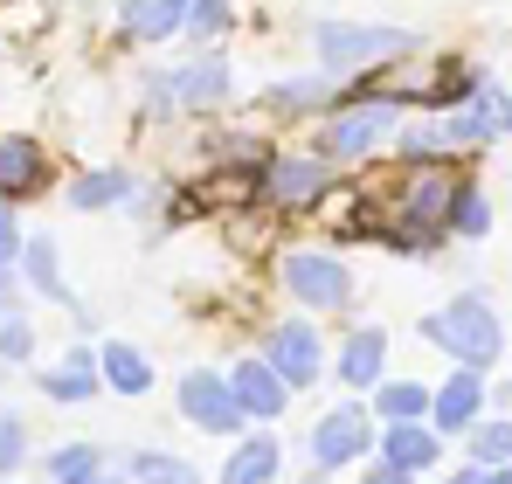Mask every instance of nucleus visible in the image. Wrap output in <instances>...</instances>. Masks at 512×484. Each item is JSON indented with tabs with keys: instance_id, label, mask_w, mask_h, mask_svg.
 I'll return each mask as SVG.
<instances>
[{
	"instance_id": "nucleus-21",
	"label": "nucleus",
	"mask_w": 512,
	"mask_h": 484,
	"mask_svg": "<svg viewBox=\"0 0 512 484\" xmlns=\"http://www.w3.org/2000/svg\"><path fill=\"white\" fill-rule=\"evenodd\" d=\"M270 478H277V443L270 436H250L222 471V484H270Z\"/></svg>"
},
{
	"instance_id": "nucleus-17",
	"label": "nucleus",
	"mask_w": 512,
	"mask_h": 484,
	"mask_svg": "<svg viewBox=\"0 0 512 484\" xmlns=\"http://www.w3.org/2000/svg\"><path fill=\"white\" fill-rule=\"evenodd\" d=\"M125 35L132 42H160V35H173V28H187V0H125Z\"/></svg>"
},
{
	"instance_id": "nucleus-26",
	"label": "nucleus",
	"mask_w": 512,
	"mask_h": 484,
	"mask_svg": "<svg viewBox=\"0 0 512 484\" xmlns=\"http://www.w3.org/2000/svg\"><path fill=\"white\" fill-rule=\"evenodd\" d=\"M374 408H381L388 422H423V408H429V388H416V381H388V388L374 395Z\"/></svg>"
},
{
	"instance_id": "nucleus-22",
	"label": "nucleus",
	"mask_w": 512,
	"mask_h": 484,
	"mask_svg": "<svg viewBox=\"0 0 512 484\" xmlns=\"http://www.w3.org/2000/svg\"><path fill=\"white\" fill-rule=\"evenodd\" d=\"M132 484H201V464H187L173 450H139L132 457Z\"/></svg>"
},
{
	"instance_id": "nucleus-3",
	"label": "nucleus",
	"mask_w": 512,
	"mask_h": 484,
	"mask_svg": "<svg viewBox=\"0 0 512 484\" xmlns=\"http://www.w3.org/2000/svg\"><path fill=\"white\" fill-rule=\"evenodd\" d=\"M284 291L298 305H312V312H340L353 298V270L340 256H326V249H291L284 256Z\"/></svg>"
},
{
	"instance_id": "nucleus-32",
	"label": "nucleus",
	"mask_w": 512,
	"mask_h": 484,
	"mask_svg": "<svg viewBox=\"0 0 512 484\" xmlns=\"http://www.w3.org/2000/svg\"><path fill=\"white\" fill-rule=\"evenodd\" d=\"M21 256V229H14V215L0 208V263H14Z\"/></svg>"
},
{
	"instance_id": "nucleus-8",
	"label": "nucleus",
	"mask_w": 512,
	"mask_h": 484,
	"mask_svg": "<svg viewBox=\"0 0 512 484\" xmlns=\"http://www.w3.org/2000/svg\"><path fill=\"white\" fill-rule=\"evenodd\" d=\"M319 353H326V346H319V332H312L305 319H284L270 339H263V360L284 374V388H312V381H319V367H326Z\"/></svg>"
},
{
	"instance_id": "nucleus-40",
	"label": "nucleus",
	"mask_w": 512,
	"mask_h": 484,
	"mask_svg": "<svg viewBox=\"0 0 512 484\" xmlns=\"http://www.w3.org/2000/svg\"><path fill=\"white\" fill-rule=\"evenodd\" d=\"M0 484H7V478H0Z\"/></svg>"
},
{
	"instance_id": "nucleus-30",
	"label": "nucleus",
	"mask_w": 512,
	"mask_h": 484,
	"mask_svg": "<svg viewBox=\"0 0 512 484\" xmlns=\"http://www.w3.org/2000/svg\"><path fill=\"white\" fill-rule=\"evenodd\" d=\"M28 353H35V332H28V319H14V312H7V319H0V360H7V367H21Z\"/></svg>"
},
{
	"instance_id": "nucleus-9",
	"label": "nucleus",
	"mask_w": 512,
	"mask_h": 484,
	"mask_svg": "<svg viewBox=\"0 0 512 484\" xmlns=\"http://www.w3.org/2000/svg\"><path fill=\"white\" fill-rule=\"evenodd\" d=\"M506 111H512V104L478 77V90L464 97V111H450V118H443V139H450V146H485L492 132H506Z\"/></svg>"
},
{
	"instance_id": "nucleus-31",
	"label": "nucleus",
	"mask_w": 512,
	"mask_h": 484,
	"mask_svg": "<svg viewBox=\"0 0 512 484\" xmlns=\"http://www.w3.org/2000/svg\"><path fill=\"white\" fill-rule=\"evenodd\" d=\"M263 104H277V111H298V104H326V83H277Z\"/></svg>"
},
{
	"instance_id": "nucleus-35",
	"label": "nucleus",
	"mask_w": 512,
	"mask_h": 484,
	"mask_svg": "<svg viewBox=\"0 0 512 484\" xmlns=\"http://www.w3.org/2000/svg\"><path fill=\"white\" fill-rule=\"evenodd\" d=\"M450 484H485V464H464V471H457Z\"/></svg>"
},
{
	"instance_id": "nucleus-13",
	"label": "nucleus",
	"mask_w": 512,
	"mask_h": 484,
	"mask_svg": "<svg viewBox=\"0 0 512 484\" xmlns=\"http://www.w3.org/2000/svg\"><path fill=\"white\" fill-rule=\"evenodd\" d=\"M42 146L35 139H21V132H0V201H21V194H35L42 187Z\"/></svg>"
},
{
	"instance_id": "nucleus-20",
	"label": "nucleus",
	"mask_w": 512,
	"mask_h": 484,
	"mask_svg": "<svg viewBox=\"0 0 512 484\" xmlns=\"http://www.w3.org/2000/svg\"><path fill=\"white\" fill-rule=\"evenodd\" d=\"M35 388L56 395V402H90V395H97V367H90V353H70V367L35 374Z\"/></svg>"
},
{
	"instance_id": "nucleus-1",
	"label": "nucleus",
	"mask_w": 512,
	"mask_h": 484,
	"mask_svg": "<svg viewBox=\"0 0 512 484\" xmlns=\"http://www.w3.org/2000/svg\"><path fill=\"white\" fill-rule=\"evenodd\" d=\"M457 173L450 166H429L423 173H409V180H395V194H388V222H381V236L395 242V249H436L443 229H450V201H457Z\"/></svg>"
},
{
	"instance_id": "nucleus-37",
	"label": "nucleus",
	"mask_w": 512,
	"mask_h": 484,
	"mask_svg": "<svg viewBox=\"0 0 512 484\" xmlns=\"http://www.w3.org/2000/svg\"><path fill=\"white\" fill-rule=\"evenodd\" d=\"M84 484H118V478H104V471H97V478H84Z\"/></svg>"
},
{
	"instance_id": "nucleus-10",
	"label": "nucleus",
	"mask_w": 512,
	"mask_h": 484,
	"mask_svg": "<svg viewBox=\"0 0 512 484\" xmlns=\"http://www.w3.org/2000/svg\"><path fill=\"white\" fill-rule=\"evenodd\" d=\"M229 388H236V402H243V415H250V422H270V415H284V395H291V388H284V374H277L263 353H250V360L229 374Z\"/></svg>"
},
{
	"instance_id": "nucleus-23",
	"label": "nucleus",
	"mask_w": 512,
	"mask_h": 484,
	"mask_svg": "<svg viewBox=\"0 0 512 484\" xmlns=\"http://www.w3.org/2000/svg\"><path fill=\"white\" fill-rule=\"evenodd\" d=\"M118 201H132L125 173H77V187H70V208H118Z\"/></svg>"
},
{
	"instance_id": "nucleus-24",
	"label": "nucleus",
	"mask_w": 512,
	"mask_h": 484,
	"mask_svg": "<svg viewBox=\"0 0 512 484\" xmlns=\"http://www.w3.org/2000/svg\"><path fill=\"white\" fill-rule=\"evenodd\" d=\"M485 229H492V201L464 180V187H457V201H450V236H471V242H478Z\"/></svg>"
},
{
	"instance_id": "nucleus-16",
	"label": "nucleus",
	"mask_w": 512,
	"mask_h": 484,
	"mask_svg": "<svg viewBox=\"0 0 512 484\" xmlns=\"http://www.w3.org/2000/svg\"><path fill=\"white\" fill-rule=\"evenodd\" d=\"M381 360H388V332H381V325H360V332L346 339V353H340L346 388H374V381H381Z\"/></svg>"
},
{
	"instance_id": "nucleus-27",
	"label": "nucleus",
	"mask_w": 512,
	"mask_h": 484,
	"mask_svg": "<svg viewBox=\"0 0 512 484\" xmlns=\"http://www.w3.org/2000/svg\"><path fill=\"white\" fill-rule=\"evenodd\" d=\"M471 464H512V422H471Z\"/></svg>"
},
{
	"instance_id": "nucleus-39",
	"label": "nucleus",
	"mask_w": 512,
	"mask_h": 484,
	"mask_svg": "<svg viewBox=\"0 0 512 484\" xmlns=\"http://www.w3.org/2000/svg\"><path fill=\"white\" fill-rule=\"evenodd\" d=\"M506 132H512V111H506Z\"/></svg>"
},
{
	"instance_id": "nucleus-5",
	"label": "nucleus",
	"mask_w": 512,
	"mask_h": 484,
	"mask_svg": "<svg viewBox=\"0 0 512 484\" xmlns=\"http://www.w3.org/2000/svg\"><path fill=\"white\" fill-rule=\"evenodd\" d=\"M180 415L194 422V429H208V436H236L250 415L236 402V388L222 381V374H208V367H194L187 381H180Z\"/></svg>"
},
{
	"instance_id": "nucleus-6",
	"label": "nucleus",
	"mask_w": 512,
	"mask_h": 484,
	"mask_svg": "<svg viewBox=\"0 0 512 484\" xmlns=\"http://www.w3.org/2000/svg\"><path fill=\"white\" fill-rule=\"evenodd\" d=\"M367 450H374V422H367V408H333V415L312 422V464H319V471L360 464Z\"/></svg>"
},
{
	"instance_id": "nucleus-34",
	"label": "nucleus",
	"mask_w": 512,
	"mask_h": 484,
	"mask_svg": "<svg viewBox=\"0 0 512 484\" xmlns=\"http://www.w3.org/2000/svg\"><path fill=\"white\" fill-rule=\"evenodd\" d=\"M14 312V284H7V263H0V319Z\"/></svg>"
},
{
	"instance_id": "nucleus-33",
	"label": "nucleus",
	"mask_w": 512,
	"mask_h": 484,
	"mask_svg": "<svg viewBox=\"0 0 512 484\" xmlns=\"http://www.w3.org/2000/svg\"><path fill=\"white\" fill-rule=\"evenodd\" d=\"M360 484H409V471H402V464H374Z\"/></svg>"
},
{
	"instance_id": "nucleus-25",
	"label": "nucleus",
	"mask_w": 512,
	"mask_h": 484,
	"mask_svg": "<svg viewBox=\"0 0 512 484\" xmlns=\"http://www.w3.org/2000/svg\"><path fill=\"white\" fill-rule=\"evenodd\" d=\"M104 471V457H97V443H63L56 457H49V478L56 484H84Z\"/></svg>"
},
{
	"instance_id": "nucleus-14",
	"label": "nucleus",
	"mask_w": 512,
	"mask_h": 484,
	"mask_svg": "<svg viewBox=\"0 0 512 484\" xmlns=\"http://www.w3.org/2000/svg\"><path fill=\"white\" fill-rule=\"evenodd\" d=\"M167 77H173V104H187V111H215L229 97V63L222 56H201L187 70H167Z\"/></svg>"
},
{
	"instance_id": "nucleus-15",
	"label": "nucleus",
	"mask_w": 512,
	"mask_h": 484,
	"mask_svg": "<svg viewBox=\"0 0 512 484\" xmlns=\"http://www.w3.org/2000/svg\"><path fill=\"white\" fill-rule=\"evenodd\" d=\"M381 457H388V464H402L409 478H423L429 464H436V429H423V422H388Z\"/></svg>"
},
{
	"instance_id": "nucleus-29",
	"label": "nucleus",
	"mask_w": 512,
	"mask_h": 484,
	"mask_svg": "<svg viewBox=\"0 0 512 484\" xmlns=\"http://www.w3.org/2000/svg\"><path fill=\"white\" fill-rule=\"evenodd\" d=\"M187 28H194V42H215L229 28V0H187Z\"/></svg>"
},
{
	"instance_id": "nucleus-4",
	"label": "nucleus",
	"mask_w": 512,
	"mask_h": 484,
	"mask_svg": "<svg viewBox=\"0 0 512 484\" xmlns=\"http://www.w3.org/2000/svg\"><path fill=\"white\" fill-rule=\"evenodd\" d=\"M416 35L409 28H353V21H319V63L346 70V63H374V56H409Z\"/></svg>"
},
{
	"instance_id": "nucleus-7",
	"label": "nucleus",
	"mask_w": 512,
	"mask_h": 484,
	"mask_svg": "<svg viewBox=\"0 0 512 484\" xmlns=\"http://www.w3.org/2000/svg\"><path fill=\"white\" fill-rule=\"evenodd\" d=\"M395 111H402V97H374L367 111H346L326 125V139H319V153L326 160H360V153H374L381 146V132L395 125Z\"/></svg>"
},
{
	"instance_id": "nucleus-19",
	"label": "nucleus",
	"mask_w": 512,
	"mask_h": 484,
	"mask_svg": "<svg viewBox=\"0 0 512 484\" xmlns=\"http://www.w3.org/2000/svg\"><path fill=\"white\" fill-rule=\"evenodd\" d=\"M104 381H111L118 395H146V388H153V360H146L139 346L111 339V346H104Z\"/></svg>"
},
{
	"instance_id": "nucleus-12",
	"label": "nucleus",
	"mask_w": 512,
	"mask_h": 484,
	"mask_svg": "<svg viewBox=\"0 0 512 484\" xmlns=\"http://www.w3.org/2000/svg\"><path fill=\"white\" fill-rule=\"evenodd\" d=\"M478 408H485V374H478V367H457V374L429 395L436 436H443V429H471V422H478Z\"/></svg>"
},
{
	"instance_id": "nucleus-18",
	"label": "nucleus",
	"mask_w": 512,
	"mask_h": 484,
	"mask_svg": "<svg viewBox=\"0 0 512 484\" xmlns=\"http://www.w3.org/2000/svg\"><path fill=\"white\" fill-rule=\"evenodd\" d=\"M21 270H28V284H35L42 298H56V305H70V312H84V305L70 298V284H63V270H56V242H49V236L21 242Z\"/></svg>"
},
{
	"instance_id": "nucleus-2",
	"label": "nucleus",
	"mask_w": 512,
	"mask_h": 484,
	"mask_svg": "<svg viewBox=\"0 0 512 484\" xmlns=\"http://www.w3.org/2000/svg\"><path fill=\"white\" fill-rule=\"evenodd\" d=\"M423 339L436 353H450L457 367H499V353H506V332H499V312L478 298V291H464V298H450V305H436L423 312Z\"/></svg>"
},
{
	"instance_id": "nucleus-28",
	"label": "nucleus",
	"mask_w": 512,
	"mask_h": 484,
	"mask_svg": "<svg viewBox=\"0 0 512 484\" xmlns=\"http://www.w3.org/2000/svg\"><path fill=\"white\" fill-rule=\"evenodd\" d=\"M21 464H28V429H21V415L0 408V478H14Z\"/></svg>"
},
{
	"instance_id": "nucleus-36",
	"label": "nucleus",
	"mask_w": 512,
	"mask_h": 484,
	"mask_svg": "<svg viewBox=\"0 0 512 484\" xmlns=\"http://www.w3.org/2000/svg\"><path fill=\"white\" fill-rule=\"evenodd\" d=\"M485 484H512V471H506V464H492V471H485Z\"/></svg>"
},
{
	"instance_id": "nucleus-11",
	"label": "nucleus",
	"mask_w": 512,
	"mask_h": 484,
	"mask_svg": "<svg viewBox=\"0 0 512 484\" xmlns=\"http://www.w3.org/2000/svg\"><path fill=\"white\" fill-rule=\"evenodd\" d=\"M263 194L284 208H319L326 194V160H270L263 166Z\"/></svg>"
},
{
	"instance_id": "nucleus-38",
	"label": "nucleus",
	"mask_w": 512,
	"mask_h": 484,
	"mask_svg": "<svg viewBox=\"0 0 512 484\" xmlns=\"http://www.w3.org/2000/svg\"><path fill=\"white\" fill-rule=\"evenodd\" d=\"M305 484H326V478H305Z\"/></svg>"
}]
</instances>
